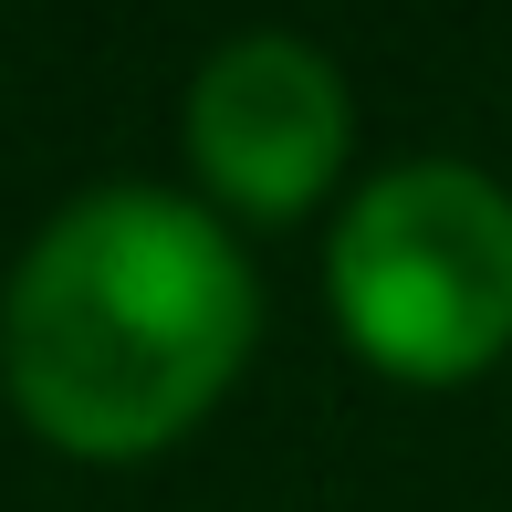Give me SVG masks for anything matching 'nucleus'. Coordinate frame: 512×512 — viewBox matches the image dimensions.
Returning a JSON list of instances; mask_svg holds the SVG:
<instances>
[{
    "mask_svg": "<svg viewBox=\"0 0 512 512\" xmlns=\"http://www.w3.org/2000/svg\"><path fill=\"white\" fill-rule=\"evenodd\" d=\"M251 324V262L209 209L168 189H95L21 251L0 304V377L53 450L147 460L220 408Z\"/></svg>",
    "mask_w": 512,
    "mask_h": 512,
    "instance_id": "1",
    "label": "nucleus"
},
{
    "mask_svg": "<svg viewBox=\"0 0 512 512\" xmlns=\"http://www.w3.org/2000/svg\"><path fill=\"white\" fill-rule=\"evenodd\" d=\"M345 136H356V105H345V74L293 32H241L199 63L189 84V157L199 178L251 220H293L335 189Z\"/></svg>",
    "mask_w": 512,
    "mask_h": 512,
    "instance_id": "3",
    "label": "nucleus"
},
{
    "mask_svg": "<svg viewBox=\"0 0 512 512\" xmlns=\"http://www.w3.org/2000/svg\"><path fill=\"white\" fill-rule=\"evenodd\" d=\"M335 324L377 377L460 387L512 345V189L460 157L366 178L324 251Z\"/></svg>",
    "mask_w": 512,
    "mask_h": 512,
    "instance_id": "2",
    "label": "nucleus"
}]
</instances>
